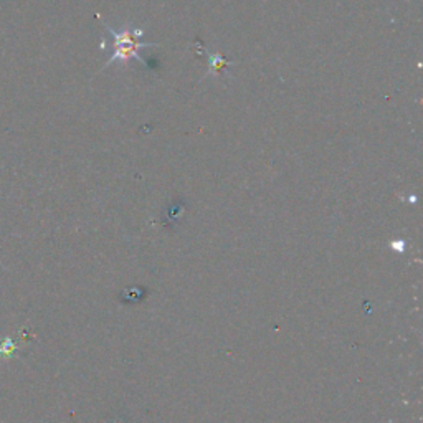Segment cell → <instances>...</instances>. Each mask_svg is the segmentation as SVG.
Segmentation results:
<instances>
[{"instance_id": "3957f363", "label": "cell", "mask_w": 423, "mask_h": 423, "mask_svg": "<svg viewBox=\"0 0 423 423\" xmlns=\"http://www.w3.org/2000/svg\"><path fill=\"white\" fill-rule=\"evenodd\" d=\"M14 352V343H12L10 339H6L3 341V344H2V348H0V354H2V356H10V354Z\"/></svg>"}, {"instance_id": "6da1fadb", "label": "cell", "mask_w": 423, "mask_h": 423, "mask_svg": "<svg viewBox=\"0 0 423 423\" xmlns=\"http://www.w3.org/2000/svg\"><path fill=\"white\" fill-rule=\"evenodd\" d=\"M101 24L105 25V28L108 30V32L114 38L113 57H111L108 62H106V65L102 66L101 70H105L106 66H111L113 63H123V65H126V63L131 62V60H136V62H139L141 65L147 66V62L143 57H141L139 50L149 48V46H159V45H157V44H146V42H139L144 35L143 28H131L129 25H126L125 28L116 32V30L111 28L109 25H106L105 20H101Z\"/></svg>"}, {"instance_id": "7a4b0ae2", "label": "cell", "mask_w": 423, "mask_h": 423, "mask_svg": "<svg viewBox=\"0 0 423 423\" xmlns=\"http://www.w3.org/2000/svg\"><path fill=\"white\" fill-rule=\"evenodd\" d=\"M208 57H210V71H208V75H219L222 66L230 65V62H226V60L224 57H220V55L208 53Z\"/></svg>"}]
</instances>
